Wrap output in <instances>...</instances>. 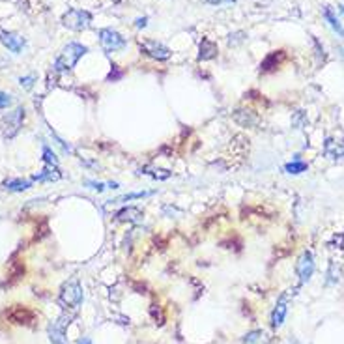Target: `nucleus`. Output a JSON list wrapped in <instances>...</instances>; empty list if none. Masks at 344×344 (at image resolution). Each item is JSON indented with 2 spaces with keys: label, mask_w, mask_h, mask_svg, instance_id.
<instances>
[{
  "label": "nucleus",
  "mask_w": 344,
  "mask_h": 344,
  "mask_svg": "<svg viewBox=\"0 0 344 344\" xmlns=\"http://www.w3.org/2000/svg\"><path fill=\"white\" fill-rule=\"evenodd\" d=\"M84 301V290H82L81 283L79 281H67L60 286V292H58V303L62 305L64 311L70 312H77L79 307L82 305Z\"/></svg>",
  "instance_id": "nucleus-1"
},
{
  "label": "nucleus",
  "mask_w": 344,
  "mask_h": 344,
  "mask_svg": "<svg viewBox=\"0 0 344 344\" xmlns=\"http://www.w3.org/2000/svg\"><path fill=\"white\" fill-rule=\"evenodd\" d=\"M88 53V47L82 43H77V41H71L67 43L64 49H62L60 56L56 58L55 62V71L56 73H66V71H71L77 66V62L81 60L82 56Z\"/></svg>",
  "instance_id": "nucleus-2"
},
{
  "label": "nucleus",
  "mask_w": 344,
  "mask_h": 344,
  "mask_svg": "<svg viewBox=\"0 0 344 344\" xmlns=\"http://www.w3.org/2000/svg\"><path fill=\"white\" fill-rule=\"evenodd\" d=\"M75 318V312L64 311L60 316L56 318L55 322H51L47 326V337H49L51 344H66L67 342V328H70L71 320Z\"/></svg>",
  "instance_id": "nucleus-3"
},
{
  "label": "nucleus",
  "mask_w": 344,
  "mask_h": 344,
  "mask_svg": "<svg viewBox=\"0 0 344 344\" xmlns=\"http://www.w3.org/2000/svg\"><path fill=\"white\" fill-rule=\"evenodd\" d=\"M62 25L70 30H77V32H81V30H86L90 25H92V13L86 10H67L64 15H62Z\"/></svg>",
  "instance_id": "nucleus-4"
},
{
  "label": "nucleus",
  "mask_w": 344,
  "mask_h": 344,
  "mask_svg": "<svg viewBox=\"0 0 344 344\" xmlns=\"http://www.w3.org/2000/svg\"><path fill=\"white\" fill-rule=\"evenodd\" d=\"M25 109L22 107H17L15 110H11L8 114L0 120V127H2V131H4V137L10 141V139L17 137V133L21 131L22 124H25Z\"/></svg>",
  "instance_id": "nucleus-5"
},
{
  "label": "nucleus",
  "mask_w": 344,
  "mask_h": 344,
  "mask_svg": "<svg viewBox=\"0 0 344 344\" xmlns=\"http://www.w3.org/2000/svg\"><path fill=\"white\" fill-rule=\"evenodd\" d=\"M4 316L13 326H32L36 322L38 314L27 305H11L10 309H6Z\"/></svg>",
  "instance_id": "nucleus-6"
},
{
  "label": "nucleus",
  "mask_w": 344,
  "mask_h": 344,
  "mask_svg": "<svg viewBox=\"0 0 344 344\" xmlns=\"http://www.w3.org/2000/svg\"><path fill=\"white\" fill-rule=\"evenodd\" d=\"M98 38H99V45H101V49L105 53H116V51H122L126 47V38L122 36L120 32H116L112 28H101L98 32Z\"/></svg>",
  "instance_id": "nucleus-7"
},
{
  "label": "nucleus",
  "mask_w": 344,
  "mask_h": 344,
  "mask_svg": "<svg viewBox=\"0 0 344 344\" xmlns=\"http://www.w3.org/2000/svg\"><path fill=\"white\" fill-rule=\"evenodd\" d=\"M139 47H141L142 55L150 56L153 60L157 62H165L170 58V49L161 41H155V39H139Z\"/></svg>",
  "instance_id": "nucleus-8"
},
{
  "label": "nucleus",
  "mask_w": 344,
  "mask_h": 344,
  "mask_svg": "<svg viewBox=\"0 0 344 344\" xmlns=\"http://www.w3.org/2000/svg\"><path fill=\"white\" fill-rule=\"evenodd\" d=\"M295 273L300 277V284H305L311 281L312 273H314V257L311 251H303L295 262Z\"/></svg>",
  "instance_id": "nucleus-9"
},
{
  "label": "nucleus",
  "mask_w": 344,
  "mask_h": 344,
  "mask_svg": "<svg viewBox=\"0 0 344 344\" xmlns=\"http://www.w3.org/2000/svg\"><path fill=\"white\" fill-rule=\"evenodd\" d=\"M286 314H288V295L283 294L281 295V300L277 301V305L273 307V311L269 314V324H271V328L279 329L281 326L284 324L286 320Z\"/></svg>",
  "instance_id": "nucleus-10"
},
{
  "label": "nucleus",
  "mask_w": 344,
  "mask_h": 344,
  "mask_svg": "<svg viewBox=\"0 0 344 344\" xmlns=\"http://www.w3.org/2000/svg\"><path fill=\"white\" fill-rule=\"evenodd\" d=\"M232 120H234L240 127H255V126H258L260 118H258V114L253 109L240 107V109H236L234 112H232Z\"/></svg>",
  "instance_id": "nucleus-11"
},
{
  "label": "nucleus",
  "mask_w": 344,
  "mask_h": 344,
  "mask_svg": "<svg viewBox=\"0 0 344 344\" xmlns=\"http://www.w3.org/2000/svg\"><path fill=\"white\" fill-rule=\"evenodd\" d=\"M142 217H144V213H142L141 208H137V206H126L114 213V221H118V223L135 224V223H141Z\"/></svg>",
  "instance_id": "nucleus-12"
},
{
  "label": "nucleus",
  "mask_w": 344,
  "mask_h": 344,
  "mask_svg": "<svg viewBox=\"0 0 344 344\" xmlns=\"http://www.w3.org/2000/svg\"><path fill=\"white\" fill-rule=\"evenodd\" d=\"M0 41H2L11 53H15V55H19V53L25 49V45H27V39L15 32H0Z\"/></svg>",
  "instance_id": "nucleus-13"
},
{
  "label": "nucleus",
  "mask_w": 344,
  "mask_h": 344,
  "mask_svg": "<svg viewBox=\"0 0 344 344\" xmlns=\"http://www.w3.org/2000/svg\"><path fill=\"white\" fill-rule=\"evenodd\" d=\"M219 53V47L215 41H212L210 38H202L200 39V45H198V60H213Z\"/></svg>",
  "instance_id": "nucleus-14"
},
{
  "label": "nucleus",
  "mask_w": 344,
  "mask_h": 344,
  "mask_svg": "<svg viewBox=\"0 0 344 344\" xmlns=\"http://www.w3.org/2000/svg\"><path fill=\"white\" fill-rule=\"evenodd\" d=\"M324 153H326V157L333 159H344V142L340 141H335V139H328V141L324 142Z\"/></svg>",
  "instance_id": "nucleus-15"
},
{
  "label": "nucleus",
  "mask_w": 344,
  "mask_h": 344,
  "mask_svg": "<svg viewBox=\"0 0 344 344\" xmlns=\"http://www.w3.org/2000/svg\"><path fill=\"white\" fill-rule=\"evenodd\" d=\"M62 178V172L55 165H45L43 170H39L38 174L32 176V181H56Z\"/></svg>",
  "instance_id": "nucleus-16"
},
{
  "label": "nucleus",
  "mask_w": 344,
  "mask_h": 344,
  "mask_svg": "<svg viewBox=\"0 0 344 344\" xmlns=\"http://www.w3.org/2000/svg\"><path fill=\"white\" fill-rule=\"evenodd\" d=\"M271 337H269L264 329H251L241 337V344H269Z\"/></svg>",
  "instance_id": "nucleus-17"
},
{
  "label": "nucleus",
  "mask_w": 344,
  "mask_h": 344,
  "mask_svg": "<svg viewBox=\"0 0 344 344\" xmlns=\"http://www.w3.org/2000/svg\"><path fill=\"white\" fill-rule=\"evenodd\" d=\"M139 174L142 176H148V178H152V180H159V181H163V180H169L170 176H172V172H170L169 169H159V167H142L141 170H139Z\"/></svg>",
  "instance_id": "nucleus-18"
},
{
  "label": "nucleus",
  "mask_w": 344,
  "mask_h": 344,
  "mask_svg": "<svg viewBox=\"0 0 344 344\" xmlns=\"http://www.w3.org/2000/svg\"><path fill=\"white\" fill-rule=\"evenodd\" d=\"M32 187V180H22V178H11L4 181V189L11 193H22Z\"/></svg>",
  "instance_id": "nucleus-19"
},
{
  "label": "nucleus",
  "mask_w": 344,
  "mask_h": 344,
  "mask_svg": "<svg viewBox=\"0 0 344 344\" xmlns=\"http://www.w3.org/2000/svg\"><path fill=\"white\" fill-rule=\"evenodd\" d=\"M284 58V55H283V51H275V53H271V55L266 58V60L260 64V71L262 73H268V71H273V70H277V66L281 64V60Z\"/></svg>",
  "instance_id": "nucleus-20"
},
{
  "label": "nucleus",
  "mask_w": 344,
  "mask_h": 344,
  "mask_svg": "<svg viewBox=\"0 0 344 344\" xmlns=\"http://www.w3.org/2000/svg\"><path fill=\"white\" fill-rule=\"evenodd\" d=\"M324 17L328 19L329 27L333 28V30H335V32H337V34H339L340 38H344V27H342V25H340V19H339V17L335 15L333 11H331V8H328V6L324 8Z\"/></svg>",
  "instance_id": "nucleus-21"
},
{
  "label": "nucleus",
  "mask_w": 344,
  "mask_h": 344,
  "mask_svg": "<svg viewBox=\"0 0 344 344\" xmlns=\"http://www.w3.org/2000/svg\"><path fill=\"white\" fill-rule=\"evenodd\" d=\"M153 191H137V193H126V195H122V197L114 198V200H109L112 204H120V202H129V200H139V198H146V197H152Z\"/></svg>",
  "instance_id": "nucleus-22"
},
{
  "label": "nucleus",
  "mask_w": 344,
  "mask_h": 344,
  "mask_svg": "<svg viewBox=\"0 0 344 344\" xmlns=\"http://www.w3.org/2000/svg\"><path fill=\"white\" fill-rule=\"evenodd\" d=\"M150 316H152V320L157 326H165V322H167V314H165L163 307L159 305V303H152L150 305Z\"/></svg>",
  "instance_id": "nucleus-23"
},
{
  "label": "nucleus",
  "mask_w": 344,
  "mask_h": 344,
  "mask_svg": "<svg viewBox=\"0 0 344 344\" xmlns=\"http://www.w3.org/2000/svg\"><path fill=\"white\" fill-rule=\"evenodd\" d=\"M307 169H309V165L303 163V161H292V163L284 165V170H286L288 174H301V172H305Z\"/></svg>",
  "instance_id": "nucleus-24"
},
{
  "label": "nucleus",
  "mask_w": 344,
  "mask_h": 344,
  "mask_svg": "<svg viewBox=\"0 0 344 344\" xmlns=\"http://www.w3.org/2000/svg\"><path fill=\"white\" fill-rule=\"evenodd\" d=\"M41 159L45 161V165H55V167H58V157H56V153L53 152V148L47 146V144H45L43 150H41Z\"/></svg>",
  "instance_id": "nucleus-25"
},
{
  "label": "nucleus",
  "mask_w": 344,
  "mask_h": 344,
  "mask_svg": "<svg viewBox=\"0 0 344 344\" xmlns=\"http://www.w3.org/2000/svg\"><path fill=\"white\" fill-rule=\"evenodd\" d=\"M340 281V269L337 268V264L331 262L328 269V284H337Z\"/></svg>",
  "instance_id": "nucleus-26"
},
{
  "label": "nucleus",
  "mask_w": 344,
  "mask_h": 344,
  "mask_svg": "<svg viewBox=\"0 0 344 344\" xmlns=\"http://www.w3.org/2000/svg\"><path fill=\"white\" fill-rule=\"evenodd\" d=\"M84 186L90 187L92 191H98V193H103L107 187H109V184H103V181H96V180H84Z\"/></svg>",
  "instance_id": "nucleus-27"
},
{
  "label": "nucleus",
  "mask_w": 344,
  "mask_h": 344,
  "mask_svg": "<svg viewBox=\"0 0 344 344\" xmlns=\"http://www.w3.org/2000/svg\"><path fill=\"white\" fill-rule=\"evenodd\" d=\"M34 82H36V77H34L32 73H30V75H25V77H21V79H19V84H21V86L25 88V90H30V88L34 86Z\"/></svg>",
  "instance_id": "nucleus-28"
},
{
  "label": "nucleus",
  "mask_w": 344,
  "mask_h": 344,
  "mask_svg": "<svg viewBox=\"0 0 344 344\" xmlns=\"http://www.w3.org/2000/svg\"><path fill=\"white\" fill-rule=\"evenodd\" d=\"M49 131H51V137L55 139V141H56V144H58V146H60L62 150H64V152H66V153H73V148H71L70 144H66V142L62 141V139L58 137V135H56V133L53 131V129H49Z\"/></svg>",
  "instance_id": "nucleus-29"
},
{
  "label": "nucleus",
  "mask_w": 344,
  "mask_h": 344,
  "mask_svg": "<svg viewBox=\"0 0 344 344\" xmlns=\"http://www.w3.org/2000/svg\"><path fill=\"white\" fill-rule=\"evenodd\" d=\"M122 77H124V71H120L118 70V66H112V70H110V73H109V77H107V81H112V82H116V81H120Z\"/></svg>",
  "instance_id": "nucleus-30"
},
{
  "label": "nucleus",
  "mask_w": 344,
  "mask_h": 344,
  "mask_svg": "<svg viewBox=\"0 0 344 344\" xmlns=\"http://www.w3.org/2000/svg\"><path fill=\"white\" fill-rule=\"evenodd\" d=\"M10 105H11V96H8L6 92H2V90H0V110L8 109Z\"/></svg>",
  "instance_id": "nucleus-31"
},
{
  "label": "nucleus",
  "mask_w": 344,
  "mask_h": 344,
  "mask_svg": "<svg viewBox=\"0 0 344 344\" xmlns=\"http://www.w3.org/2000/svg\"><path fill=\"white\" fill-rule=\"evenodd\" d=\"M206 2L212 6H221V4H232V2H236V0H206Z\"/></svg>",
  "instance_id": "nucleus-32"
},
{
  "label": "nucleus",
  "mask_w": 344,
  "mask_h": 344,
  "mask_svg": "<svg viewBox=\"0 0 344 344\" xmlns=\"http://www.w3.org/2000/svg\"><path fill=\"white\" fill-rule=\"evenodd\" d=\"M146 22H148V19L146 17H142V19H137V21H135V25H137V28H144L146 27Z\"/></svg>",
  "instance_id": "nucleus-33"
},
{
  "label": "nucleus",
  "mask_w": 344,
  "mask_h": 344,
  "mask_svg": "<svg viewBox=\"0 0 344 344\" xmlns=\"http://www.w3.org/2000/svg\"><path fill=\"white\" fill-rule=\"evenodd\" d=\"M79 344H92V340H90V339H86V337H84V339H81V340H79Z\"/></svg>",
  "instance_id": "nucleus-34"
},
{
  "label": "nucleus",
  "mask_w": 344,
  "mask_h": 344,
  "mask_svg": "<svg viewBox=\"0 0 344 344\" xmlns=\"http://www.w3.org/2000/svg\"><path fill=\"white\" fill-rule=\"evenodd\" d=\"M339 11H340V15H342V17H344V6H342V4H340V6H339Z\"/></svg>",
  "instance_id": "nucleus-35"
}]
</instances>
